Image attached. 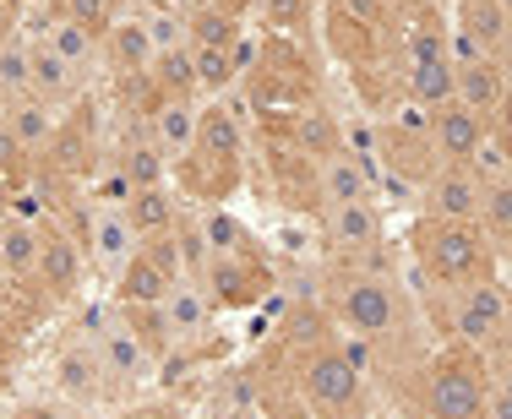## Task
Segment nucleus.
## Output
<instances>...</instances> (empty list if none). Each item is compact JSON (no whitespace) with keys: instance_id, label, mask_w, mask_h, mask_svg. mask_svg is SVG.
Segmentation results:
<instances>
[{"instance_id":"1","label":"nucleus","mask_w":512,"mask_h":419,"mask_svg":"<svg viewBox=\"0 0 512 419\" xmlns=\"http://www.w3.org/2000/svg\"><path fill=\"white\" fill-rule=\"evenodd\" d=\"M414 256L436 283H485L496 278V245L480 224H442V218H420L414 229Z\"/></svg>"},{"instance_id":"2","label":"nucleus","mask_w":512,"mask_h":419,"mask_svg":"<svg viewBox=\"0 0 512 419\" xmlns=\"http://www.w3.org/2000/svg\"><path fill=\"white\" fill-rule=\"evenodd\" d=\"M82 332L99 343V360L109 371V387L115 392H137L158 376V349L131 327V316L120 305H99V311L82 316Z\"/></svg>"},{"instance_id":"3","label":"nucleus","mask_w":512,"mask_h":419,"mask_svg":"<svg viewBox=\"0 0 512 419\" xmlns=\"http://www.w3.org/2000/svg\"><path fill=\"white\" fill-rule=\"evenodd\" d=\"M491 398V360L474 349H447L425 376V419H485Z\"/></svg>"},{"instance_id":"4","label":"nucleus","mask_w":512,"mask_h":419,"mask_svg":"<svg viewBox=\"0 0 512 419\" xmlns=\"http://www.w3.org/2000/svg\"><path fill=\"white\" fill-rule=\"evenodd\" d=\"M300 392L322 419H355L365 403V376L360 360L338 343H316V349L300 360Z\"/></svg>"},{"instance_id":"5","label":"nucleus","mask_w":512,"mask_h":419,"mask_svg":"<svg viewBox=\"0 0 512 419\" xmlns=\"http://www.w3.org/2000/svg\"><path fill=\"white\" fill-rule=\"evenodd\" d=\"M333 316H338V327H349L365 343L398 332V289H393V278L349 273L344 283H338V294H333Z\"/></svg>"},{"instance_id":"6","label":"nucleus","mask_w":512,"mask_h":419,"mask_svg":"<svg viewBox=\"0 0 512 419\" xmlns=\"http://www.w3.org/2000/svg\"><path fill=\"white\" fill-rule=\"evenodd\" d=\"M82 251H88V267L99 273L109 289H115V278L126 273V262L142 251V234L131 229L126 207L115 202H88V213H82Z\"/></svg>"},{"instance_id":"7","label":"nucleus","mask_w":512,"mask_h":419,"mask_svg":"<svg viewBox=\"0 0 512 419\" xmlns=\"http://www.w3.org/2000/svg\"><path fill=\"white\" fill-rule=\"evenodd\" d=\"M447 322H453V332H458L463 349L491 354L496 343H502L507 332H512L502 283L485 278V283H463V289H453V311H447Z\"/></svg>"},{"instance_id":"8","label":"nucleus","mask_w":512,"mask_h":419,"mask_svg":"<svg viewBox=\"0 0 512 419\" xmlns=\"http://www.w3.org/2000/svg\"><path fill=\"white\" fill-rule=\"evenodd\" d=\"M197 283L207 289L213 311H251L273 294V273H267L262 256H207Z\"/></svg>"},{"instance_id":"9","label":"nucleus","mask_w":512,"mask_h":419,"mask_svg":"<svg viewBox=\"0 0 512 419\" xmlns=\"http://www.w3.org/2000/svg\"><path fill=\"white\" fill-rule=\"evenodd\" d=\"M50 376H55V387L66 392L71 403H82V409H99V403L109 398V371H104V360H99V343L88 338V332H71V338H60V349H55V360H50Z\"/></svg>"},{"instance_id":"10","label":"nucleus","mask_w":512,"mask_h":419,"mask_svg":"<svg viewBox=\"0 0 512 419\" xmlns=\"http://www.w3.org/2000/svg\"><path fill=\"white\" fill-rule=\"evenodd\" d=\"M82 267H88V251H82V240H71L60 224H44V251H39V294L50 305H71L82 294Z\"/></svg>"},{"instance_id":"11","label":"nucleus","mask_w":512,"mask_h":419,"mask_svg":"<svg viewBox=\"0 0 512 419\" xmlns=\"http://www.w3.org/2000/svg\"><path fill=\"white\" fill-rule=\"evenodd\" d=\"M142 120H148V137L158 142V153H164L169 175H175V169L191 158V147H197L202 98H153Z\"/></svg>"},{"instance_id":"12","label":"nucleus","mask_w":512,"mask_h":419,"mask_svg":"<svg viewBox=\"0 0 512 419\" xmlns=\"http://www.w3.org/2000/svg\"><path fill=\"white\" fill-rule=\"evenodd\" d=\"M420 202H425V218H442V224H480L485 186L474 180V169L442 164V169H436V175L420 186Z\"/></svg>"},{"instance_id":"13","label":"nucleus","mask_w":512,"mask_h":419,"mask_svg":"<svg viewBox=\"0 0 512 419\" xmlns=\"http://www.w3.org/2000/svg\"><path fill=\"white\" fill-rule=\"evenodd\" d=\"M485 142H491V120L474 115V109L447 104V109H436V115H431V147H436V158H442V164L469 169L474 153H480Z\"/></svg>"},{"instance_id":"14","label":"nucleus","mask_w":512,"mask_h":419,"mask_svg":"<svg viewBox=\"0 0 512 419\" xmlns=\"http://www.w3.org/2000/svg\"><path fill=\"white\" fill-rule=\"evenodd\" d=\"M158 49H153V33L148 22H142V11H131V17H115V28L104 33V66L115 71V82L126 88V82H148Z\"/></svg>"},{"instance_id":"15","label":"nucleus","mask_w":512,"mask_h":419,"mask_svg":"<svg viewBox=\"0 0 512 419\" xmlns=\"http://www.w3.org/2000/svg\"><path fill=\"white\" fill-rule=\"evenodd\" d=\"M382 207L376 202H333V207H322V240L333 245V251H344V256H365V251H376L382 245Z\"/></svg>"},{"instance_id":"16","label":"nucleus","mask_w":512,"mask_h":419,"mask_svg":"<svg viewBox=\"0 0 512 419\" xmlns=\"http://www.w3.org/2000/svg\"><path fill=\"white\" fill-rule=\"evenodd\" d=\"M376 191V169L371 158H360L355 147H344V153L322 158L316 164V202L333 207V202H371Z\"/></svg>"},{"instance_id":"17","label":"nucleus","mask_w":512,"mask_h":419,"mask_svg":"<svg viewBox=\"0 0 512 419\" xmlns=\"http://www.w3.org/2000/svg\"><path fill=\"white\" fill-rule=\"evenodd\" d=\"M39 251H44V224L28 213L0 218V278L6 283H33L39 273Z\"/></svg>"},{"instance_id":"18","label":"nucleus","mask_w":512,"mask_h":419,"mask_svg":"<svg viewBox=\"0 0 512 419\" xmlns=\"http://www.w3.org/2000/svg\"><path fill=\"white\" fill-rule=\"evenodd\" d=\"M0 126L11 131V142H17L28 158H44L55 147V137H60V115L44 104V98H33V93L0 109Z\"/></svg>"},{"instance_id":"19","label":"nucleus","mask_w":512,"mask_h":419,"mask_svg":"<svg viewBox=\"0 0 512 419\" xmlns=\"http://www.w3.org/2000/svg\"><path fill=\"white\" fill-rule=\"evenodd\" d=\"M109 169H115V175L126 180L131 191H142V186H169V164H164V153H158V142L148 137V120H142L131 137H120L115 158H109Z\"/></svg>"},{"instance_id":"20","label":"nucleus","mask_w":512,"mask_h":419,"mask_svg":"<svg viewBox=\"0 0 512 419\" xmlns=\"http://www.w3.org/2000/svg\"><path fill=\"white\" fill-rule=\"evenodd\" d=\"M284 131H289V153H300V158H311V164H322V158H333V153H344V131H338V120L327 115V109H289V120H284Z\"/></svg>"},{"instance_id":"21","label":"nucleus","mask_w":512,"mask_h":419,"mask_svg":"<svg viewBox=\"0 0 512 419\" xmlns=\"http://www.w3.org/2000/svg\"><path fill=\"white\" fill-rule=\"evenodd\" d=\"M44 44L55 49L60 60H66L71 71H77L82 82H88V71L93 66H104V39H93L82 22H71V17H60V11L50 6V17H44V33H39Z\"/></svg>"},{"instance_id":"22","label":"nucleus","mask_w":512,"mask_h":419,"mask_svg":"<svg viewBox=\"0 0 512 419\" xmlns=\"http://www.w3.org/2000/svg\"><path fill=\"white\" fill-rule=\"evenodd\" d=\"M404 88H409V104L414 109H447L458 104V66L453 55H436V60H409L404 71Z\"/></svg>"},{"instance_id":"23","label":"nucleus","mask_w":512,"mask_h":419,"mask_svg":"<svg viewBox=\"0 0 512 419\" xmlns=\"http://www.w3.org/2000/svg\"><path fill=\"white\" fill-rule=\"evenodd\" d=\"M458 33L480 55H502L512 39V11L502 0H458Z\"/></svg>"},{"instance_id":"24","label":"nucleus","mask_w":512,"mask_h":419,"mask_svg":"<svg viewBox=\"0 0 512 419\" xmlns=\"http://www.w3.org/2000/svg\"><path fill=\"white\" fill-rule=\"evenodd\" d=\"M507 88H512L507 66L496 55H480V60H463L458 66V104L474 109V115H485V120H491V109L502 104Z\"/></svg>"},{"instance_id":"25","label":"nucleus","mask_w":512,"mask_h":419,"mask_svg":"<svg viewBox=\"0 0 512 419\" xmlns=\"http://www.w3.org/2000/svg\"><path fill=\"white\" fill-rule=\"evenodd\" d=\"M28 93L44 98L50 109H60V104H71V98L82 93V77H77V71H71L44 39H33V77H28Z\"/></svg>"},{"instance_id":"26","label":"nucleus","mask_w":512,"mask_h":419,"mask_svg":"<svg viewBox=\"0 0 512 419\" xmlns=\"http://www.w3.org/2000/svg\"><path fill=\"white\" fill-rule=\"evenodd\" d=\"M175 289V278L158 273V267L148 262V256H131L126 273L115 278V305H126V311H148V305H164V294Z\"/></svg>"},{"instance_id":"27","label":"nucleus","mask_w":512,"mask_h":419,"mask_svg":"<svg viewBox=\"0 0 512 419\" xmlns=\"http://www.w3.org/2000/svg\"><path fill=\"white\" fill-rule=\"evenodd\" d=\"M180 213H186V207H180V191L175 186H142V191L126 196V218H131V229H137L142 240H148V234L175 229Z\"/></svg>"},{"instance_id":"28","label":"nucleus","mask_w":512,"mask_h":419,"mask_svg":"<svg viewBox=\"0 0 512 419\" xmlns=\"http://www.w3.org/2000/svg\"><path fill=\"white\" fill-rule=\"evenodd\" d=\"M28 77H33V33L11 28L0 39V109L28 98Z\"/></svg>"},{"instance_id":"29","label":"nucleus","mask_w":512,"mask_h":419,"mask_svg":"<svg viewBox=\"0 0 512 419\" xmlns=\"http://www.w3.org/2000/svg\"><path fill=\"white\" fill-rule=\"evenodd\" d=\"M197 147H202V153H218V158H235V164H246V131H240L235 109H224V104H202Z\"/></svg>"},{"instance_id":"30","label":"nucleus","mask_w":512,"mask_h":419,"mask_svg":"<svg viewBox=\"0 0 512 419\" xmlns=\"http://www.w3.org/2000/svg\"><path fill=\"white\" fill-rule=\"evenodd\" d=\"M197 224H202V240H207V251H213V256H256L251 229L240 224L229 207H202Z\"/></svg>"},{"instance_id":"31","label":"nucleus","mask_w":512,"mask_h":419,"mask_svg":"<svg viewBox=\"0 0 512 419\" xmlns=\"http://www.w3.org/2000/svg\"><path fill=\"white\" fill-rule=\"evenodd\" d=\"M235 39H240V17L224 0H213V6H202L186 17V44L191 49H229Z\"/></svg>"},{"instance_id":"32","label":"nucleus","mask_w":512,"mask_h":419,"mask_svg":"<svg viewBox=\"0 0 512 419\" xmlns=\"http://www.w3.org/2000/svg\"><path fill=\"white\" fill-rule=\"evenodd\" d=\"M327 44H333V55H344L349 66H365V60L376 55V22H360L349 17V11H327Z\"/></svg>"},{"instance_id":"33","label":"nucleus","mask_w":512,"mask_h":419,"mask_svg":"<svg viewBox=\"0 0 512 419\" xmlns=\"http://www.w3.org/2000/svg\"><path fill=\"white\" fill-rule=\"evenodd\" d=\"M240 82V71H235V49H197V93L202 98H224L229 88Z\"/></svg>"},{"instance_id":"34","label":"nucleus","mask_w":512,"mask_h":419,"mask_svg":"<svg viewBox=\"0 0 512 419\" xmlns=\"http://www.w3.org/2000/svg\"><path fill=\"white\" fill-rule=\"evenodd\" d=\"M480 229L491 234V240H512V175L496 180V186H485V202H480Z\"/></svg>"},{"instance_id":"35","label":"nucleus","mask_w":512,"mask_h":419,"mask_svg":"<svg viewBox=\"0 0 512 419\" xmlns=\"http://www.w3.org/2000/svg\"><path fill=\"white\" fill-rule=\"evenodd\" d=\"M50 6L60 11V17L82 22V28L93 33V39H104V33L115 28V17H120V11L109 6V0H50Z\"/></svg>"},{"instance_id":"36","label":"nucleus","mask_w":512,"mask_h":419,"mask_svg":"<svg viewBox=\"0 0 512 419\" xmlns=\"http://www.w3.org/2000/svg\"><path fill=\"white\" fill-rule=\"evenodd\" d=\"M142 256L158 267V273H169V278H186V256H180V240H175V229H164V234H148L142 240Z\"/></svg>"},{"instance_id":"37","label":"nucleus","mask_w":512,"mask_h":419,"mask_svg":"<svg viewBox=\"0 0 512 419\" xmlns=\"http://www.w3.org/2000/svg\"><path fill=\"white\" fill-rule=\"evenodd\" d=\"M142 22H148V33H153V49H158V55H164V49H175V44H186V17H180V11L153 6V11H142Z\"/></svg>"},{"instance_id":"38","label":"nucleus","mask_w":512,"mask_h":419,"mask_svg":"<svg viewBox=\"0 0 512 419\" xmlns=\"http://www.w3.org/2000/svg\"><path fill=\"white\" fill-rule=\"evenodd\" d=\"M262 11H267V22L284 28V33H295L311 22V0H262Z\"/></svg>"},{"instance_id":"39","label":"nucleus","mask_w":512,"mask_h":419,"mask_svg":"<svg viewBox=\"0 0 512 419\" xmlns=\"http://www.w3.org/2000/svg\"><path fill=\"white\" fill-rule=\"evenodd\" d=\"M485 419H512V376L491 371V398H485Z\"/></svg>"},{"instance_id":"40","label":"nucleus","mask_w":512,"mask_h":419,"mask_svg":"<svg viewBox=\"0 0 512 419\" xmlns=\"http://www.w3.org/2000/svg\"><path fill=\"white\" fill-rule=\"evenodd\" d=\"M491 142H502L507 158H512V88L502 93V104L491 109Z\"/></svg>"},{"instance_id":"41","label":"nucleus","mask_w":512,"mask_h":419,"mask_svg":"<svg viewBox=\"0 0 512 419\" xmlns=\"http://www.w3.org/2000/svg\"><path fill=\"white\" fill-rule=\"evenodd\" d=\"M485 360H491V365H502V376H512V332H507L502 343H496L491 354H485Z\"/></svg>"},{"instance_id":"42","label":"nucleus","mask_w":512,"mask_h":419,"mask_svg":"<svg viewBox=\"0 0 512 419\" xmlns=\"http://www.w3.org/2000/svg\"><path fill=\"white\" fill-rule=\"evenodd\" d=\"M17 419H60V409H55V403H22Z\"/></svg>"},{"instance_id":"43","label":"nucleus","mask_w":512,"mask_h":419,"mask_svg":"<svg viewBox=\"0 0 512 419\" xmlns=\"http://www.w3.org/2000/svg\"><path fill=\"white\" fill-rule=\"evenodd\" d=\"M158 6H169V11H180V17H191V11L213 6V0H158Z\"/></svg>"},{"instance_id":"44","label":"nucleus","mask_w":512,"mask_h":419,"mask_svg":"<svg viewBox=\"0 0 512 419\" xmlns=\"http://www.w3.org/2000/svg\"><path fill=\"white\" fill-rule=\"evenodd\" d=\"M6 305H11V289L0 283V322H6Z\"/></svg>"},{"instance_id":"45","label":"nucleus","mask_w":512,"mask_h":419,"mask_svg":"<svg viewBox=\"0 0 512 419\" xmlns=\"http://www.w3.org/2000/svg\"><path fill=\"white\" fill-rule=\"evenodd\" d=\"M502 294H507V322H512V283H502Z\"/></svg>"},{"instance_id":"46","label":"nucleus","mask_w":512,"mask_h":419,"mask_svg":"<svg viewBox=\"0 0 512 419\" xmlns=\"http://www.w3.org/2000/svg\"><path fill=\"white\" fill-rule=\"evenodd\" d=\"M6 33H11V17H6V11H0V39H6Z\"/></svg>"},{"instance_id":"47","label":"nucleus","mask_w":512,"mask_h":419,"mask_svg":"<svg viewBox=\"0 0 512 419\" xmlns=\"http://www.w3.org/2000/svg\"><path fill=\"white\" fill-rule=\"evenodd\" d=\"M109 6H115V11H126V0H109Z\"/></svg>"},{"instance_id":"48","label":"nucleus","mask_w":512,"mask_h":419,"mask_svg":"<svg viewBox=\"0 0 512 419\" xmlns=\"http://www.w3.org/2000/svg\"><path fill=\"white\" fill-rule=\"evenodd\" d=\"M507 267H512V240H507Z\"/></svg>"},{"instance_id":"49","label":"nucleus","mask_w":512,"mask_h":419,"mask_svg":"<svg viewBox=\"0 0 512 419\" xmlns=\"http://www.w3.org/2000/svg\"><path fill=\"white\" fill-rule=\"evenodd\" d=\"M502 6H507V11H512V0H502Z\"/></svg>"},{"instance_id":"50","label":"nucleus","mask_w":512,"mask_h":419,"mask_svg":"<svg viewBox=\"0 0 512 419\" xmlns=\"http://www.w3.org/2000/svg\"><path fill=\"white\" fill-rule=\"evenodd\" d=\"M311 6H316V0H311Z\"/></svg>"}]
</instances>
